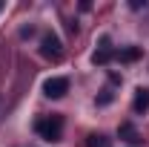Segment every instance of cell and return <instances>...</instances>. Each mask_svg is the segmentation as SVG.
Returning <instances> with one entry per match:
<instances>
[{"label":"cell","mask_w":149,"mask_h":147,"mask_svg":"<svg viewBox=\"0 0 149 147\" xmlns=\"http://www.w3.org/2000/svg\"><path fill=\"white\" fill-rule=\"evenodd\" d=\"M120 58H126V61H135V58H138V49H126Z\"/></svg>","instance_id":"obj_8"},{"label":"cell","mask_w":149,"mask_h":147,"mask_svg":"<svg viewBox=\"0 0 149 147\" xmlns=\"http://www.w3.org/2000/svg\"><path fill=\"white\" fill-rule=\"evenodd\" d=\"M120 139H126L129 144H138V141H141V136H138V130L132 127V124H120Z\"/></svg>","instance_id":"obj_5"},{"label":"cell","mask_w":149,"mask_h":147,"mask_svg":"<svg viewBox=\"0 0 149 147\" xmlns=\"http://www.w3.org/2000/svg\"><path fill=\"white\" fill-rule=\"evenodd\" d=\"M43 92H46L49 98H63V95L69 92V81L60 78V75H55V78H49V81L43 84Z\"/></svg>","instance_id":"obj_2"},{"label":"cell","mask_w":149,"mask_h":147,"mask_svg":"<svg viewBox=\"0 0 149 147\" xmlns=\"http://www.w3.org/2000/svg\"><path fill=\"white\" fill-rule=\"evenodd\" d=\"M132 110H135V112H146V110H149V90H143V87H141V90L135 92Z\"/></svg>","instance_id":"obj_4"},{"label":"cell","mask_w":149,"mask_h":147,"mask_svg":"<svg viewBox=\"0 0 149 147\" xmlns=\"http://www.w3.org/2000/svg\"><path fill=\"white\" fill-rule=\"evenodd\" d=\"M40 52H43V55L46 58H60V52H63V43H60V37L57 35H52V32H49V35H43V40H40Z\"/></svg>","instance_id":"obj_3"},{"label":"cell","mask_w":149,"mask_h":147,"mask_svg":"<svg viewBox=\"0 0 149 147\" xmlns=\"http://www.w3.org/2000/svg\"><path fill=\"white\" fill-rule=\"evenodd\" d=\"M0 9H3V3H0Z\"/></svg>","instance_id":"obj_9"},{"label":"cell","mask_w":149,"mask_h":147,"mask_svg":"<svg viewBox=\"0 0 149 147\" xmlns=\"http://www.w3.org/2000/svg\"><path fill=\"white\" fill-rule=\"evenodd\" d=\"M89 147H109L106 136H89Z\"/></svg>","instance_id":"obj_7"},{"label":"cell","mask_w":149,"mask_h":147,"mask_svg":"<svg viewBox=\"0 0 149 147\" xmlns=\"http://www.w3.org/2000/svg\"><path fill=\"white\" fill-rule=\"evenodd\" d=\"M37 133L46 139V141H60V133H63V118L60 115H46L37 121Z\"/></svg>","instance_id":"obj_1"},{"label":"cell","mask_w":149,"mask_h":147,"mask_svg":"<svg viewBox=\"0 0 149 147\" xmlns=\"http://www.w3.org/2000/svg\"><path fill=\"white\" fill-rule=\"evenodd\" d=\"M109 58H112V49L106 46V40H103V49H97V52L92 55V61H95V64H106Z\"/></svg>","instance_id":"obj_6"}]
</instances>
